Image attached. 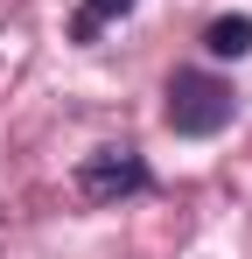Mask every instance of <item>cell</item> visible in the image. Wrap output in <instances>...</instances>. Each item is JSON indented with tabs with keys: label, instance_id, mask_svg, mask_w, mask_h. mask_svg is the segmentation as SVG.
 <instances>
[{
	"label": "cell",
	"instance_id": "1",
	"mask_svg": "<svg viewBox=\"0 0 252 259\" xmlns=\"http://www.w3.org/2000/svg\"><path fill=\"white\" fill-rule=\"evenodd\" d=\"M161 98H168L161 119L182 133V140H210V133L231 126V112H238V91L224 84V77H210V70H175Z\"/></svg>",
	"mask_w": 252,
	"mask_h": 259
},
{
	"label": "cell",
	"instance_id": "2",
	"mask_svg": "<svg viewBox=\"0 0 252 259\" xmlns=\"http://www.w3.org/2000/svg\"><path fill=\"white\" fill-rule=\"evenodd\" d=\"M70 182H77L84 203L105 210V203H126V196H147V189H154V168H147L140 147H91Z\"/></svg>",
	"mask_w": 252,
	"mask_h": 259
},
{
	"label": "cell",
	"instance_id": "3",
	"mask_svg": "<svg viewBox=\"0 0 252 259\" xmlns=\"http://www.w3.org/2000/svg\"><path fill=\"white\" fill-rule=\"evenodd\" d=\"M203 49L210 56H231V63L252 56V14H217V21L203 28Z\"/></svg>",
	"mask_w": 252,
	"mask_h": 259
},
{
	"label": "cell",
	"instance_id": "4",
	"mask_svg": "<svg viewBox=\"0 0 252 259\" xmlns=\"http://www.w3.org/2000/svg\"><path fill=\"white\" fill-rule=\"evenodd\" d=\"M84 14L91 21H119V14H133V0H84Z\"/></svg>",
	"mask_w": 252,
	"mask_h": 259
}]
</instances>
